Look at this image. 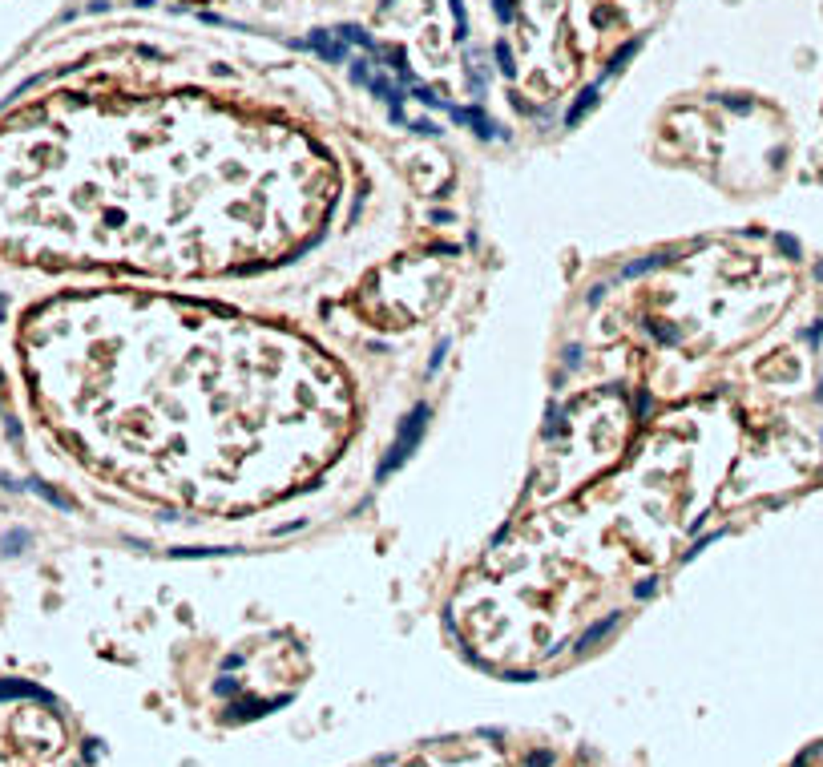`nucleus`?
<instances>
[{
	"label": "nucleus",
	"instance_id": "1",
	"mask_svg": "<svg viewBox=\"0 0 823 767\" xmlns=\"http://www.w3.org/2000/svg\"><path fill=\"white\" fill-rule=\"evenodd\" d=\"M0 699H37V687H28V682H13V679H4V682H0Z\"/></svg>",
	"mask_w": 823,
	"mask_h": 767
}]
</instances>
